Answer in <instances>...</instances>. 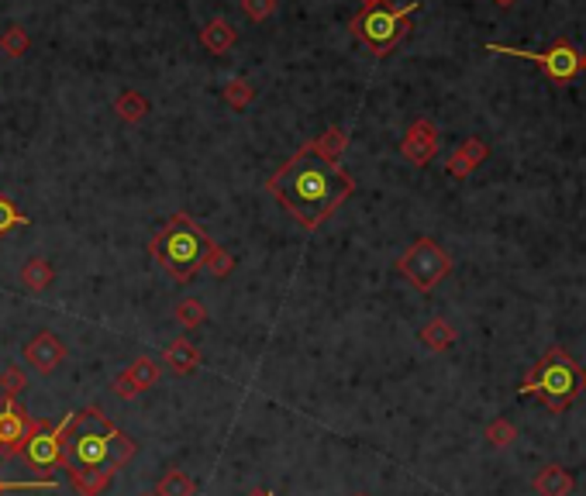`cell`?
Returning a JSON list of instances; mask_svg holds the SVG:
<instances>
[{
  "mask_svg": "<svg viewBox=\"0 0 586 496\" xmlns=\"http://www.w3.org/2000/svg\"><path fill=\"white\" fill-rule=\"evenodd\" d=\"M39 418H32L18 397H0V455H21Z\"/></svg>",
  "mask_w": 586,
  "mask_h": 496,
  "instance_id": "9c48e42d",
  "label": "cell"
},
{
  "mask_svg": "<svg viewBox=\"0 0 586 496\" xmlns=\"http://www.w3.org/2000/svg\"><path fill=\"white\" fill-rule=\"evenodd\" d=\"M487 52L527 59L538 69H545V77L555 79V83H572V79L583 73V52H576V45L569 39H555L545 52H521V49H508V45H487Z\"/></svg>",
  "mask_w": 586,
  "mask_h": 496,
  "instance_id": "52a82bcc",
  "label": "cell"
},
{
  "mask_svg": "<svg viewBox=\"0 0 586 496\" xmlns=\"http://www.w3.org/2000/svg\"><path fill=\"white\" fill-rule=\"evenodd\" d=\"M111 390H114V397H121V400H132V397H138V393H142L135 382L128 380V372H117L114 382H111Z\"/></svg>",
  "mask_w": 586,
  "mask_h": 496,
  "instance_id": "1f68e13d",
  "label": "cell"
},
{
  "mask_svg": "<svg viewBox=\"0 0 586 496\" xmlns=\"http://www.w3.org/2000/svg\"><path fill=\"white\" fill-rule=\"evenodd\" d=\"M114 111L121 121H128V124H135L142 117L149 115V100L138 94V90H124V94L114 100Z\"/></svg>",
  "mask_w": 586,
  "mask_h": 496,
  "instance_id": "ffe728a7",
  "label": "cell"
},
{
  "mask_svg": "<svg viewBox=\"0 0 586 496\" xmlns=\"http://www.w3.org/2000/svg\"><path fill=\"white\" fill-rule=\"evenodd\" d=\"M355 496H362V493H355Z\"/></svg>",
  "mask_w": 586,
  "mask_h": 496,
  "instance_id": "74e56055",
  "label": "cell"
},
{
  "mask_svg": "<svg viewBox=\"0 0 586 496\" xmlns=\"http://www.w3.org/2000/svg\"><path fill=\"white\" fill-rule=\"evenodd\" d=\"M266 190L300 228L317 231L355 193V179L338 162L314 152L307 142L266 179Z\"/></svg>",
  "mask_w": 586,
  "mask_h": 496,
  "instance_id": "6da1fadb",
  "label": "cell"
},
{
  "mask_svg": "<svg viewBox=\"0 0 586 496\" xmlns=\"http://www.w3.org/2000/svg\"><path fill=\"white\" fill-rule=\"evenodd\" d=\"M400 155L407 159L410 166H428L431 159L438 155V128L425 117H417L404 134V142H400Z\"/></svg>",
  "mask_w": 586,
  "mask_h": 496,
  "instance_id": "30bf717a",
  "label": "cell"
},
{
  "mask_svg": "<svg viewBox=\"0 0 586 496\" xmlns=\"http://www.w3.org/2000/svg\"><path fill=\"white\" fill-rule=\"evenodd\" d=\"M311 149L317 155H325L328 162H338V159H342V152L349 149V134L342 132V128H328L321 138H311Z\"/></svg>",
  "mask_w": 586,
  "mask_h": 496,
  "instance_id": "e0dca14e",
  "label": "cell"
},
{
  "mask_svg": "<svg viewBox=\"0 0 586 496\" xmlns=\"http://www.w3.org/2000/svg\"><path fill=\"white\" fill-rule=\"evenodd\" d=\"M242 11L249 21H270L276 11V0H242Z\"/></svg>",
  "mask_w": 586,
  "mask_h": 496,
  "instance_id": "f546056e",
  "label": "cell"
},
{
  "mask_svg": "<svg viewBox=\"0 0 586 496\" xmlns=\"http://www.w3.org/2000/svg\"><path fill=\"white\" fill-rule=\"evenodd\" d=\"M517 393L521 397H538L545 403V410L563 414L569 403H576L586 393V369L576 365V359L569 355L566 348H548L521 380Z\"/></svg>",
  "mask_w": 586,
  "mask_h": 496,
  "instance_id": "3957f363",
  "label": "cell"
},
{
  "mask_svg": "<svg viewBox=\"0 0 586 496\" xmlns=\"http://www.w3.org/2000/svg\"><path fill=\"white\" fill-rule=\"evenodd\" d=\"M66 431H69V418L62 420V424H49V420H39L35 424V431H32V438L24 445V462L41 473V476H49L56 465H62V441H66Z\"/></svg>",
  "mask_w": 586,
  "mask_h": 496,
  "instance_id": "ba28073f",
  "label": "cell"
},
{
  "mask_svg": "<svg viewBox=\"0 0 586 496\" xmlns=\"http://www.w3.org/2000/svg\"><path fill=\"white\" fill-rule=\"evenodd\" d=\"M249 496H273L270 490H255V493H249Z\"/></svg>",
  "mask_w": 586,
  "mask_h": 496,
  "instance_id": "e575fe53",
  "label": "cell"
},
{
  "mask_svg": "<svg viewBox=\"0 0 586 496\" xmlns=\"http://www.w3.org/2000/svg\"><path fill=\"white\" fill-rule=\"evenodd\" d=\"M531 486H535V493L538 496H572V490H576V479H572V473L569 469H563V465H542L538 473H535V479H531Z\"/></svg>",
  "mask_w": 586,
  "mask_h": 496,
  "instance_id": "4fadbf2b",
  "label": "cell"
},
{
  "mask_svg": "<svg viewBox=\"0 0 586 496\" xmlns=\"http://www.w3.org/2000/svg\"><path fill=\"white\" fill-rule=\"evenodd\" d=\"M52 280H56V269L49 266L45 259H28L24 262V269H21V283L28 289H45V287H52Z\"/></svg>",
  "mask_w": 586,
  "mask_h": 496,
  "instance_id": "ac0fdd59",
  "label": "cell"
},
{
  "mask_svg": "<svg viewBox=\"0 0 586 496\" xmlns=\"http://www.w3.org/2000/svg\"><path fill=\"white\" fill-rule=\"evenodd\" d=\"M176 321L183 327H200L207 321V307L200 304L197 297H187V300H179L176 304Z\"/></svg>",
  "mask_w": 586,
  "mask_h": 496,
  "instance_id": "603a6c76",
  "label": "cell"
},
{
  "mask_svg": "<svg viewBox=\"0 0 586 496\" xmlns=\"http://www.w3.org/2000/svg\"><path fill=\"white\" fill-rule=\"evenodd\" d=\"M421 4L414 0L407 7H390V4H376V7H362V14L349 21V32L359 41H366L376 56H387L397 41L407 32V18Z\"/></svg>",
  "mask_w": 586,
  "mask_h": 496,
  "instance_id": "5b68a950",
  "label": "cell"
},
{
  "mask_svg": "<svg viewBox=\"0 0 586 496\" xmlns=\"http://www.w3.org/2000/svg\"><path fill=\"white\" fill-rule=\"evenodd\" d=\"M234 39H238V35H234V28L224 18L207 21L204 32H200V45H204L207 52H215V56H224V52L234 45Z\"/></svg>",
  "mask_w": 586,
  "mask_h": 496,
  "instance_id": "9a60e30c",
  "label": "cell"
},
{
  "mask_svg": "<svg viewBox=\"0 0 586 496\" xmlns=\"http://www.w3.org/2000/svg\"><path fill=\"white\" fill-rule=\"evenodd\" d=\"M376 4H387V0H362V7H376Z\"/></svg>",
  "mask_w": 586,
  "mask_h": 496,
  "instance_id": "836d02e7",
  "label": "cell"
},
{
  "mask_svg": "<svg viewBox=\"0 0 586 496\" xmlns=\"http://www.w3.org/2000/svg\"><path fill=\"white\" fill-rule=\"evenodd\" d=\"M138 445L121 427H114V435H111V462H114V469H124L132 458H135Z\"/></svg>",
  "mask_w": 586,
  "mask_h": 496,
  "instance_id": "cb8c5ba5",
  "label": "cell"
},
{
  "mask_svg": "<svg viewBox=\"0 0 586 496\" xmlns=\"http://www.w3.org/2000/svg\"><path fill=\"white\" fill-rule=\"evenodd\" d=\"M493 4H497V7H514L517 0H493Z\"/></svg>",
  "mask_w": 586,
  "mask_h": 496,
  "instance_id": "d6a6232c",
  "label": "cell"
},
{
  "mask_svg": "<svg viewBox=\"0 0 586 496\" xmlns=\"http://www.w3.org/2000/svg\"><path fill=\"white\" fill-rule=\"evenodd\" d=\"M224 100H228L232 111H245V107L255 100L252 83H249V79H232V83L224 87Z\"/></svg>",
  "mask_w": 586,
  "mask_h": 496,
  "instance_id": "d4e9b609",
  "label": "cell"
},
{
  "mask_svg": "<svg viewBox=\"0 0 586 496\" xmlns=\"http://www.w3.org/2000/svg\"><path fill=\"white\" fill-rule=\"evenodd\" d=\"M483 438H487L490 448H510L517 441V427L508 418H493L487 424V431H483Z\"/></svg>",
  "mask_w": 586,
  "mask_h": 496,
  "instance_id": "7402d4cb",
  "label": "cell"
},
{
  "mask_svg": "<svg viewBox=\"0 0 586 496\" xmlns=\"http://www.w3.org/2000/svg\"><path fill=\"white\" fill-rule=\"evenodd\" d=\"M583 73H586V52H583Z\"/></svg>",
  "mask_w": 586,
  "mask_h": 496,
  "instance_id": "d590c367",
  "label": "cell"
},
{
  "mask_svg": "<svg viewBox=\"0 0 586 496\" xmlns=\"http://www.w3.org/2000/svg\"><path fill=\"white\" fill-rule=\"evenodd\" d=\"M204 269H207L215 280H228V276H232V269H234V255L228 252V248L215 245V248H211V255H207V262H204Z\"/></svg>",
  "mask_w": 586,
  "mask_h": 496,
  "instance_id": "484cf974",
  "label": "cell"
},
{
  "mask_svg": "<svg viewBox=\"0 0 586 496\" xmlns=\"http://www.w3.org/2000/svg\"><path fill=\"white\" fill-rule=\"evenodd\" d=\"M487 155H490V149L483 138H466V142L449 155V176L452 179H466L469 172H476V166L487 162Z\"/></svg>",
  "mask_w": 586,
  "mask_h": 496,
  "instance_id": "7c38bea8",
  "label": "cell"
},
{
  "mask_svg": "<svg viewBox=\"0 0 586 496\" xmlns=\"http://www.w3.org/2000/svg\"><path fill=\"white\" fill-rule=\"evenodd\" d=\"M0 52L11 59H21L24 52H28V35H24V28H7V35L0 39Z\"/></svg>",
  "mask_w": 586,
  "mask_h": 496,
  "instance_id": "4316f807",
  "label": "cell"
},
{
  "mask_svg": "<svg viewBox=\"0 0 586 496\" xmlns=\"http://www.w3.org/2000/svg\"><path fill=\"white\" fill-rule=\"evenodd\" d=\"M421 344L431 348V352H445L455 344V327L445 317H431L428 325L421 327Z\"/></svg>",
  "mask_w": 586,
  "mask_h": 496,
  "instance_id": "2e32d148",
  "label": "cell"
},
{
  "mask_svg": "<svg viewBox=\"0 0 586 496\" xmlns=\"http://www.w3.org/2000/svg\"><path fill=\"white\" fill-rule=\"evenodd\" d=\"M117 424L100 414L97 407H83L69 414V431L62 441V469L79 496H100L114 479L111 462V435Z\"/></svg>",
  "mask_w": 586,
  "mask_h": 496,
  "instance_id": "7a4b0ae2",
  "label": "cell"
},
{
  "mask_svg": "<svg viewBox=\"0 0 586 496\" xmlns=\"http://www.w3.org/2000/svg\"><path fill=\"white\" fill-rule=\"evenodd\" d=\"M138 496H156V493H138Z\"/></svg>",
  "mask_w": 586,
  "mask_h": 496,
  "instance_id": "8d00e7d4",
  "label": "cell"
},
{
  "mask_svg": "<svg viewBox=\"0 0 586 496\" xmlns=\"http://www.w3.org/2000/svg\"><path fill=\"white\" fill-rule=\"evenodd\" d=\"M21 359L32 365L35 372L41 376H49V372H56L62 359H66V344L59 342L52 331H39L32 342L24 344V352H21Z\"/></svg>",
  "mask_w": 586,
  "mask_h": 496,
  "instance_id": "8fae6325",
  "label": "cell"
},
{
  "mask_svg": "<svg viewBox=\"0 0 586 496\" xmlns=\"http://www.w3.org/2000/svg\"><path fill=\"white\" fill-rule=\"evenodd\" d=\"M152 493L156 496H194V479L187 476L183 469H166Z\"/></svg>",
  "mask_w": 586,
  "mask_h": 496,
  "instance_id": "d6986e66",
  "label": "cell"
},
{
  "mask_svg": "<svg viewBox=\"0 0 586 496\" xmlns=\"http://www.w3.org/2000/svg\"><path fill=\"white\" fill-rule=\"evenodd\" d=\"M24 386H28V380H24V372H21L18 365H7V369L0 372V390H4V397H18Z\"/></svg>",
  "mask_w": 586,
  "mask_h": 496,
  "instance_id": "f1b7e54d",
  "label": "cell"
},
{
  "mask_svg": "<svg viewBox=\"0 0 586 496\" xmlns=\"http://www.w3.org/2000/svg\"><path fill=\"white\" fill-rule=\"evenodd\" d=\"M52 486H56V479L52 476L35 479V482H4V479H0V496L11 493V490H52Z\"/></svg>",
  "mask_w": 586,
  "mask_h": 496,
  "instance_id": "4dcf8cb0",
  "label": "cell"
},
{
  "mask_svg": "<svg viewBox=\"0 0 586 496\" xmlns=\"http://www.w3.org/2000/svg\"><path fill=\"white\" fill-rule=\"evenodd\" d=\"M24 225H28V217H24L7 197H0V234H7V231H14V228H24Z\"/></svg>",
  "mask_w": 586,
  "mask_h": 496,
  "instance_id": "83f0119b",
  "label": "cell"
},
{
  "mask_svg": "<svg viewBox=\"0 0 586 496\" xmlns=\"http://www.w3.org/2000/svg\"><path fill=\"white\" fill-rule=\"evenodd\" d=\"M124 372H128V380L135 382L142 393H145L149 386H156V382H159V363H156V359H149V355L135 359V363L128 365Z\"/></svg>",
  "mask_w": 586,
  "mask_h": 496,
  "instance_id": "44dd1931",
  "label": "cell"
},
{
  "mask_svg": "<svg viewBox=\"0 0 586 496\" xmlns=\"http://www.w3.org/2000/svg\"><path fill=\"white\" fill-rule=\"evenodd\" d=\"M211 234L190 214H173L169 225L152 238V259L173 276L176 283H190L211 255Z\"/></svg>",
  "mask_w": 586,
  "mask_h": 496,
  "instance_id": "277c9868",
  "label": "cell"
},
{
  "mask_svg": "<svg viewBox=\"0 0 586 496\" xmlns=\"http://www.w3.org/2000/svg\"><path fill=\"white\" fill-rule=\"evenodd\" d=\"M397 272L407 280L417 293H431L445 276L452 272L449 252L438 245L435 238H417L410 242V248L397 259Z\"/></svg>",
  "mask_w": 586,
  "mask_h": 496,
  "instance_id": "8992f818",
  "label": "cell"
},
{
  "mask_svg": "<svg viewBox=\"0 0 586 496\" xmlns=\"http://www.w3.org/2000/svg\"><path fill=\"white\" fill-rule=\"evenodd\" d=\"M162 363H166V369H169L173 376H190L197 365H200V352H197L187 338H176L173 344H166Z\"/></svg>",
  "mask_w": 586,
  "mask_h": 496,
  "instance_id": "5bb4252c",
  "label": "cell"
}]
</instances>
